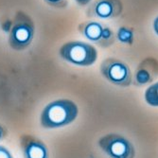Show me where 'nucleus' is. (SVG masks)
<instances>
[{
	"instance_id": "f257e3e1",
	"label": "nucleus",
	"mask_w": 158,
	"mask_h": 158,
	"mask_svg": "<svg viewBox=\"0 0 158 158\" xmlns=\"http://www.w3.org/2000/svg\"><path fill=\"white\" fill-rule=\"evenodd\" d=\"M79 108L70 99H57L45 106L41 113L40 123L44 129H59L72 123L78 117Z\"/></svg>"
},
{
	"instance_id": "f03ea898",
	"label": "nucleus",
	"mask_w": 158,
	"mask_h": 158,
	"mask_svg": "<svg viewBox=\"0 0 158 158\" xmlns=\"http://www.w3.org/2000/svg\"><path fill=\"white\" fill-rule=\"evenodd\" d=\"M35 34L32 18L23 10L15 12L9 31L8 43L15 51H22L31 45Z\"/></svg>"
},
{
	"instance_id": "7ed1b4c3",
	"label": "nucleus",
	"mask_w": 158,
	"mask_h": 158,
	"mask_svg": "<svg viewBox=\"0 0 158 158\" xmlns=\"http://www.w3.org/2000/svg\"><path fill=\"white\" fill-rule=\"evenodd\" d=\"M61 58L78 66H90L98 59V51L95 47L81 41L64 43L59 49Z\"/></svg>"
},
{
	"instance_id": "20e7f679",
	"label": "nucleus",
	"mask_w": 158,
	"mask_h": 158,
	"mask_svg": "<svg viewBox=\"0 0 158 158\" xmlns=\"http://www.w3.org/2000/svg\"><path fill=\"white\" fill-rule=\"evenodd\" d=\"M98 146L111 158H135V150L126 137L118 134H108L98 140Z\"/></svg>"
},
{
	"instance_id": "39448f33",
	"label": "nucleus",
	"mask_w": 158,
	"mask_h": 158,
	"mask_svg": "<svg viewBox=\"0 0 158 158\" xmlns=\"http://www.w3.org/2000/svg\"><path fill=\"white\" fill-rule=\"evenodd\" d=\"M100 72L111 83L129 86L132 83V72L128 64L117 58H107L100 64Z\"/></svg>"
},
{
	"instance_id": "423d86ee",
	"label": "nucleus",
	"mask_w": 158,
	"mask_h": 158,
	"mask_svg": "<svg viewBox=\"0 0 158 158\" xmlns=\"http://www.w3.org/2000/svg\"><path fill=\"white\" fill-rule=\"evenodd\" d=\"M79 31L85 38L102 48H108L114 42V31L109 27L99 22L87 21L81 23L79 26Z\"/></svg>"
},
{
	"instance_id": "0eeeda50",
	"label": "nucleus",
	"mask_w": 158,
	"mask_h": 158,
	"mask_svg": "<svg viewBox=\"0 0 158 158\" xmlns=\"http://www.w3.org/2000/svg\"><path fill=\"white\" fill-rule=\"evenodd\" d=\"M123 5L120 0H95L87 9V16L100 19L114 18L120 15Z\"/></svg>"
},
{
	"instance_id": "6e6552de",
	"label": "nucleus",
	"mask_w": 158,
	"mask_h": 158,
	"mask_svg": "<svg viewBox=\"0 0 158 158\" xmlns=\"http://www.w3.org/2000/svg\"><path fill=\"white\" fill-rule=\"evenodd\" d=\"M24 158H49L47 145L31 135H23L19 138Z\"/></svg>"
},
{
	"instance_id": "1a4fd4ad",
	"label": "nucleus",
	"mask_w": 158,
	"mask_h": 158,
	"mask_svg": "<svg viewBox=\"0 0 158 158\" xmlns=\"http://www.w3.org/2000/svg\"><path fill=\"white\" fill-rule=\"evenodd\" d=\"M158 76V62L154 58L142 61L136 68L135 81L137 85H145L155 80Z\"/></svg>"
},
{
	"instance_id": "9d476101",
	"label": "nucleus",
	"mask_w": 158,
	"mask_h": 158,
	"mask_svg": "<svg viewBox=\"0 0 158 158\" xmlns=\"http://www.w3.org/2000/svg\"><path fill=\"white\" fill-rule=\"evenodd\" d=\"M145 100L146 102L152 106L158 107V81L152 83L145 91Z\"/></svg>"
},
{
	"instance_id": "9b49d317",
	"label": "nucleus",
	"mask_w": 158,
	"mask_h": 158,
	"mask_svg": "<svg viewBox=\"0 0 158 158\" xmlns=\"http://www.w3.org/2000/svg\"><path fill=\"white\" fill-rule=\"evenodd\" d=\"M118 39L125 45H132L134 43V31L127 27H121L118 31Z\"/></svg>"
},
{
	"instance_id": "f8f14e48",
	"label": "nucleus",
	"mask_w": 158,
	"mask_h": 158,
	"mask_svg": "<svg viewBox=\"0 0 158 158\" xmlns=\"http://www.w3.org/2000/svg\"><path fill=\"white\" fill-rule=\"evenodd\" d=\"M44 1L50 7L57 9L65 8L68 4V0H44Z\"/></svg>"
},
{
	"instance_id": "ddd939ff",
	"label": "nucleus",
	"mask_w": 158,
	"mask_h": 158,
	"mask_svg": "<svg viewBox=\"0 0 158 158\" xmlns=\"http://www.w3.org/2000/svg\"><path fill=\"white\" fill-rule=\"evenodd\" d=\"M0 158H13V156L6 147L0 145Z\"/></svg>"
},
{
	"instance_id": "4468645a",
	"label": "nucleus",
	"mask_w": 158,
	"mask_h": 158,
	"mask_svg": "<svg viewBox=\"0 0 158 158\" xmlns=\"http://www.w3.org/2000/svg\"><path fill=\"white\" fill-rule=\"evenodd\" d=\"M6 135H7V131H6V129H5L2 125H0V141H1Z\"/></svg>"
},
{
	"instance_id": "2eb2a0df",
	"label": "nucleus",
	"mask_w": 158,
	"mask_h": 158,
	"mask_svg": "<svg viewBox=\"0 0 158 158\" xmlns=\"http://www.w3.org/2000/svg\"><path fill=\"white\" fill-rule=\"evenodd\" d=\"M75 1L80 6H86V5H88L92 0H75Z\"/></svg>"
},
{
	"instance_id": "dca6fc26",
	"label": "nucleus",
	"mask_w": 158,
	"mask_h": 158,
	"mask_svg": "<svg viewBox=\"0 0 158 158\" xmlns=\"http://www.w3.org/2000/svg\"><path fill=\"white\" fill-rule=\"evenodd\" d=\"M153 30H154L155 33L158 35V16L153 21Z\"/></svg>"
}]
</instances>
